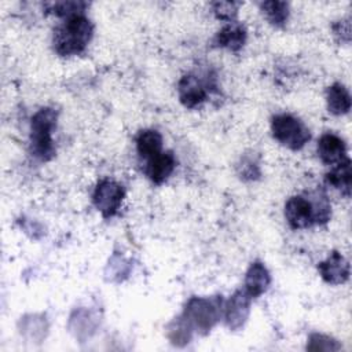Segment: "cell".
Instances as JSON below:
<instances>
[{"label": "cell", "instance_id": "cell-10", "mask_svg": "<svg viewBox=\"0 0 352 352\" xmlns=\"http://www.w3.org/2000/svg\"><path fill=\"white\" fill-rule=\"evenodd\" d=\"M318 270L323 280L330 285L344 283L349 276V264L338 252H331V254L318 265Z\"/></svg>", "mask_w": 352, "mask_h": 352}, {"label": "cell", "instance_id": "cell-1", "mask_svg": "<svg viewBox=\"0 0 352 352\" xmlns=\"http://www.w3.org/2000/svg\"><path fill=\"white\" fill-rule=\"evenodd\" d=\"M94 33L91 21L84 14H76L65 19L54 33V48L62 56L82 52Z\"/></svg>", "mask_w": 352, "mask_h": 352}, {"label": "cell", "instance_id": "cell-19", "mask_svg": "<svg viewBox=\"0 0 352 352\" xmlns=\"http://www.w3.org/2000/svg\"><path fill=\"white\" fill-rule=\"evenodd\" d=\"M241 6V3H232V1H216L212 3V8H213V14L223 21H228L232 22L234 18L238 14V7Z\"/></svg>", "mask_w": 352, "mask_h": 352}, {"label": "cell", "instance_id": "cell-11", "mask_svg": "<svg viewBox=\"0 0 352 352\" xmlns=\"http://www.w3.org/2000/svg\"><path fill=\"white\" fill-rule=\"evenodd\" d=\"M146 162V175L154 184L164 183L176 166V158L172 151H161Z\"/></svg>", "mask_w": 352, "mask_h": 352}, {"label": "cell", "instance_id": "cell-14", "mask_svg": "<svg viewBox=\"0 0 352 352\" xmlns=\"http://www.w3.org/2000/svg\"><path fill=\"white\" fill-rule=\"evenodd\" d=\"M351 160L346 158L338 165H334L330 172L326 173V183L331 186L333 188L338 190L345 197H349L351 194Z\"/></svg>", "mask_w": 352, "mask_h": 352}, {"label": "cell", "instance_id": "cell-17", "mask_svg": "<svg viewBox=\"0 0 352 352\" xmlns=\"http://www.w3.org/2000/svg\"><path fill=\"white\" fill-rule=\"evenodd\" d=\"M260 10L268 22L275 26H282L289 16V4L286 1H264L260 4Z\"/></svg>", "mask_w": 352, "mask_h": 352}, {"label": "cell", "instance_id": "cell-20", "mask_svg": "<svg viewBox=\"0 0 352 352\" xmlns=\"http://www.w3.org/2000/svg\"><path fill=\"white\" fill-rule=\"evenodd\" d=\"M307 348L309 351H338L341 346L330 337L323 334H311Z\"/></svg>", "mask_w": 352, "mask_h": 352}, {"label": "cell", "instance_id": "cell-2", "mask_svg": "<svg viewBox=\"0 0 352 352\" xmlns=\"http://www.w3.org/2000/svg\"><path fill=\"white\" fill-rule=\"evenodd\" d=\"M58 113L51 107L40 109L30 122V153L40 161H50L55 154L52 133Z\"/></svg>", "mask_w": 352, "mask_h": 352}, {"label": "cell", "instance_id": "cell-7", "mask_svg": "<svg viewBox=\"0 0 352 352\" xmlns=\"http://www.w3.org/2000/svg\"><path fill=\"white\" fill-rule=\"evenodd\" d=\"M177 92L180 102L186 107L192 109L206 100L208 84L204 82L197 74H184L177 84Z\"/></svg>", "mask_w": 352, "mask_h": 352}, {"label": "cell", "instance_id": "cell-15", "mask_svg": "<svg viewBox=\"0 0 352 352\" xmlns=\"http://www.w3.org/2000/svg\"><path fill=\"white\" fill-rule=\"evenodd\" d=\"M162 136L155 129L140 131L136 138V150L140 158L150 160L161 153Z\"/></svg>", "mask_w": 352, "mask_h": 352}, {"label": "cell", "instance_id": "cell-6", "mask_svg": "<svg viewBox=\"0 0 352 352\" xmlns=\"http://www.w3.org/2000/svg\"><path fill=\"white\" fill-rule=\"evenodd\" d=\"M285 217L293 230L308 228L316 224V210L311 198L294 195L285 204Z\"/></svg>", "mask_w": 352, "mask_h": 352}, {"label": "cell", "instance_id": "cell-4", "mask_svg": "<svg viewBox=\"0 0 352 352\" xmlns=\"http://www.w3.org/2000/svg\"><path fill=\"white\" fill-rule=\"evenodd\" d=\"M272 136L292 150H300L311 139L309 129L302 121L290 114H278L271 121Z\"/></svg>", "mask_w": 352, "mask_h": 352}, {"label": "cell", "instance_id": "cell-9", "mask_svg": "<svg viewBox=\"0 0 352 352\" xmlns=\"http://www.w3.org/2000/svg\"><path fill=\"white\" fill-rule=\"evenodd\" d=\"M318 155L323 164L334 166L348 158L346 146L340 136L334 133H324L318 142Z\"/></svg>", "mask_w": 352, "mask_h": 352}, {"label": "cell", "instance_id": "cell-12", "mask_svg": "<svg viewBox=\"0 0 352 352\" xmlns=\"http://www.w3.org/2000/svg\"><path fill=\"white\" fill-rule=\"evenodd\" d=\"M270 283L271 276L264 264L260 261L252 263L245 276V292L252 298H256L267 292Z\"/></svg>", "mask_w": 352, "mask_h": 352}, {"label": "cell", "instance_id": "cell-16", "mask_svg": "<svg viewBox=\"0 0 352 352\" xmlns=\"http://www.w3.org/2000/svg\"><path fill=\"white\" fill-rule=\"evenodd\" d=\"M326 100L329 111L336 116L345 114L351 110V95L348 89L340 82H336L331 87H329Z\"/></svg>", "mask_w": 352, "mask_h": 352}, {"label": "cell", "instance_id": "cell-18", "mask_svg": "<svg viewBox=\"0 0 352 352\" xmlns=\"http://www.w3.org/2000/svg\"><path fill=\"white\" fill-rule=\"evenodd\" d=\"M48 6L51 7L50 11H52L58 16L69 18L76 14H82L84 8L87 7V3H84V1H56V3H51Z\"/></svg>", "mask_w": 352, "mask_h": 352}, {"label": "cell", "instance_id": "cell-8", "mask_svg": "<svg viewBox=\"0 0 352 352\" xmlns=\"http://www.w3.org/2000/svg\"><path fill=\"white\" fill-rule=\"evenodd\" d=\"M252 297L245 290L235 292L224 305V319L231 330L241 329L249 315Z\"/></svg>", "mask_w": 352, "mask_h": 352}, {"label": "cell", "instance_id": "cell-3", "mask_svg": "<svg viewBox=\"0 0 352 352\" xmlns=\"http://www.w3.org/2000/svg\"><path fill=\"white\" fill-rule=\"evenodd\" d=\"M220 311L221 300L192 297L188 300L182 318L187 322L191 330L206 334L220 319Z\"/></svg>", "mask_w": 352, "mask_h": 352}, {"label": "cell", "instance_id": "cell-13", "mask_svg": "<svg viewBox=\"0 0 352 352\" xmlns=\"http://www.w3.org/2000/svg\"><path fill=\"white\" fill-rule=\"evenodd\" d=\"M246 41V29L243 25L238 22H228L226 26H223L216 37L214 43L217 47L227 48L230 51H239Z\"/></svg>", "mask_w": 352, "mask_h": 352}, {"label": "cell", "instance_id": "cell-5", "mask_svg": "<svg viewBox=\"0 0 352 352\" xmlns=\"http://www.w3.org/2000/svg\"><path fill=\"white\" fill-rule=\"evenodd\" d=\"M124 194L125 192L121 184L110 179H103L96 184L92 201L95 208L102 213V216L104 219H109L118 212L124 199Z\"/></svg>", "mask_w": 352, "mask_h": 352}]
</instances>
